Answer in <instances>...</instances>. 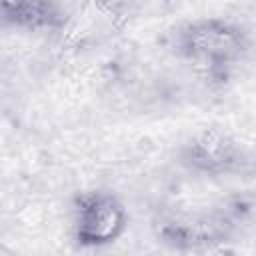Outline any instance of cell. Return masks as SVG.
I'll list each match as a JSON object with an SVG mask.
<instances>
[{
    "mask_svg": "<svg viewBox=\"0 0 256 256\" xmlns=\"http://www.w3.org/2000/svg\"><path fill=\"white\" fill-rule=\"evenodd\" d=\"M130 226L124 200L110 188H86L70 204V238L80 250H102L116 244Z\"/></svg>",
    "mask_w": 256,
    "mask_h": 256,
    "instance_id": "3957f363",
    "label": "cell"
},
{
    "mask_svg": "<svg viewBox=\"0 0 256 256\" xmlns=\"http://www.w3.org/2000/svg\"><path fill=\"white\" fill-rule=\"evenodd\" d=\"M170 52L206 80H228L250 56L252 36L228 16H196L168 34Z\"/></svg>",
    "mask_w": 256,
    "mask_h": 256,
    "instance_id": "6da1fadb",
    "label": "cell"
},
{
    "mask_svg": "<svg viewBox=\"0 0 256 256\" xmlns=\"http://www.w3.org/2000/svg\"><path fill=\"white\" fill-rule=\"evenodd\" d=\"M250 208L240 212V198L226 202L208 212H176L162 214L154 220L152 230L156 242L174 252H208L216 250L238 234Z\"/></svg>",
    "mask_w": 256,
    "mask_h": 256,
    "instance_id": "7a4b0ae2",
    "label": "cell"
},
{
    "mask_svg": "<svg viewBox=\"0 0 256 256\" xmlns=\"http://www.w3.org/2000/svg\"><path fill=\"white\" fill-rule=\"evenodd\" d=\"M178 162L188 172L204 178L238 176L252 170L248 148L234 134L216 126L190 134L178 150Z\"/></svg>",
    "mask_w": 256,
    "mask_h": 256,
    "instance_id": "277c9868",
    "label": "cell"
},
{
    "mask_svg": "<svg viewBox=\"0 0 256 256\" xmlns=\"http://www.w3.org/2000/svg\"><path fill=\"white\" fill-rule=\"evenodd\" d=\"M94 2L100 6V10L104 14H108V16H122L128 10L132 0H94Z\"/></svg>",
    "mask_w": 256,
    "mask_h": 256,
    "instance_id": "8992f818",
    "label": "cell"
},
{
    "mask_svg": "<svg viewBox=\"0 0 256 256\" xmlns=\"http://www.w3.org/2000/svg\"><path fill=\"white\" fill-rule=\"evenodd\" d=\"M66 24L58 0H0V26L16 32H56Z\"/></svg>",
    "mask_w": 256,
    "mask_h": 256,
    "instance_id": "5b68a950",
    "label": "cell"
}]
</instances>
